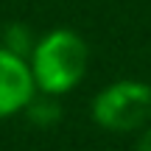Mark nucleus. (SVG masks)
I'll return each mask as SVG.
<instances>
[{
	"label": "nucleus",
	"instance_id": "423d86ee",
	"mask_svg": "<svg viewBox=\"0 0 151 151\" xmlns=\"http://www.w3.org/2000/svg\"><path fill=\"white\" fill-rule=\"evenodd\" d=\"M134 151H151V123L146 129H140V140H137Z\"/></svg>",
	"mask_w": 151,
	"mask_h": 151
},
{
	"label": "nucleus",
	"instance_id": "f03ea898",
	"mask_svg": "<svg viewBox=\"0 0 151 151\" xmlns=\"http://www.w3.org/2000/svg\"><path fill=\"white\" fill-rule=\"evenodd\" d=\"M90 118L98 129L126 134L151 123V84L140 78H118L98 90L90 101Z\"/></svg>",
	"mask_w": 151,
	"mask_h": 151
},
{
	"label": "nucleus",
	"instance_id": "f257e3e1",
	"mask_svg": "<svg viewBox=\"0 0 151 151\" xmlns=\"http://www.w3.org/2000/svg\"><path fill=\"white\" fill-rule=\"evenodd\" d=\"M28 65L39 92L62 98L84 81L90 67V45L76 28H50L37 37Z\"/></svg>",
	"mask_w": 151,
	"mask_h": 151
},
{
	"label": "nucleus",
	"instance_id": "39448f33",
	"mask_svg": "<svg viewBox=\"0 0 151 151\" xmlns=\"http://www.w3.org/2000/svg\"><path fill=\"white\" fill-rule=\"evenodd\" d=\"M34 42H37V37H34V31L25 22H9V25H3V31H0V45H6L9 50L25 56V59L31 56Z\"/></svg>",
	"mask_w": 151,
	"mask_h": 151
},
{
	"label": "nucleus",
	"instance_id": "7ed1b4c3",
	"mask_svg": "<svg viewBox=\"0 0 151 151\" xmlns=\"http://www.w3.org/2000/svg\"><path fill=\"white\" fill-rule=\"evenodd\" d=\"M37 92L28 59L0 45V120L22 115Z\"/></svg>",
	"mask_w": 151,
	"mask_h": 151
},
{
	"label": "nucleus",
	"instance_id": "20e7f679",
	"mask_svg": "<svg viewBox=\"0 0 151 151\" xmlns=\"http://www.w3.org/2000/svg\"><path fill=\"white\" fill-rule=\"evenodd\" d=\"M25 115L28 120H31L37 129H53L56 123L62 120V106H59V101H56V95H34V101L25 106Z\"/></svg>",
	"mask_w": 151,
	"mask_h": 151
}]
</instances>
